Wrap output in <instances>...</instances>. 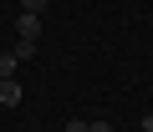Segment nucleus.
<instances>
[{"instance_id":"1","label":"nucleus","mask_w":153,"mask_h":132,"mask_svg":"<svg viewBox=\"0 0 153 132\" xmlns=\"http://www.w3.org/2000/svg\"><path fill=\"white\" fill-rule=\"evenodd\" d=\"M16 36H21V41H36V36H41V15H26V10H21V15H16Z\"/></svg>"},{"instance_id":"2","label":"nucleus","mask_w":153,"mask_h":132,"mask_svg":"<svg viewBox=\"0 0 153 132\" xmlns=\"http://www.w3.org/2000/svg\"><path fill=\"white\" fill-rule=\"evenodd\" d=\"M21 97H26V92H21V81H16V76L0 81V107H21Z\"/></svg>"},{"instance_id":"3","label":"nucleus","mask_w":153,"mask_h":132,"mask_svg":"<svg viewBox=\"0 0 153 132\" xmlns=\"http://www.w3.org/2000/svg\"><path fill=\"white\" fill-rule=\"evenodd\" d=\"M10 56H16L21 66H26V61H36V41H21V36H16V46H10Z\"/></svg>"},{"instance_id":"4","label":"nucleus","mask_w":153,"mask_h":132,"mask_svg":"<svg viewBox=\"0 0 153 132\" xmlns=\"http://www.w3.org/2000/svg\"><path fill=\"white\" fill-rule=\"evenodd\" d=\"M16 71H21V61L5 51V56H0V81H5V76H16Z\"/></svg>"},{"instance_id":"5","label":"nucleus","mask_w":153,"mask_h":132,"mask_svg":"<svg viewBox=\"0 0 153 132\" xmlns=\"http://www.w3.org/2000/svg\"><path fill=\"white\" fill-rule=\"evenodd\" d=\"M21 10H26V15H41V10H46V0H21Z\"/></svg>"},{"instance_id":"6","label":"nucleus","mask_w":153,"mask_h":132,"mask_svg":"<svg viewBox=\"0 0 153 132\" xmlns=\"http://www.w3.org/2000/svg\"><path fill=\"white\" fill-rule=\"evenodd\" d=\"M87 132H112V122H87Z\"/></svg>"},{"instance_id":"7","label":"nucleus","mask_w":153,"mask_h":132,"mask_svg":"<svg viewBox=\"0 0 153 132\" xmlns=\"http://www.w3.org/2000/svg\"><path fill=\"white\" fill-rule=\"evenodd\" d=\"M143 132H153V112H148V117H143Z\"/></svg>"}]
</instances>
